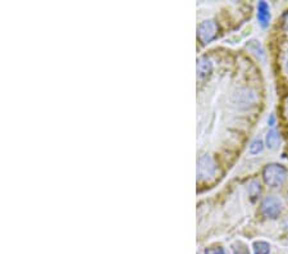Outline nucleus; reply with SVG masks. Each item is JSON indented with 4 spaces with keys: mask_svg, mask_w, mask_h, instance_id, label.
<instances>
[{
    "mask_svg": "<svg viewBox=\"0 0 288 254\" xmlns=\"http://www.w3.org/2000/svg\"><path fill=\"white\" fill-rule=\"evenodd\" d=\"M260 212L266 218H278L282 213V202L276 196H266L260 205Z\"/></svg>",
    "mask_w": 288,
    "mask_h": 254,
    "instance_id": "nucleus-2",
    "label": "nucleus"
},
{
    "mask_svg": "<svg viewBox=\"0 0 288 254\" xmlns=\"http://www.w3.org/2000/svg\"><path fill=\"white\" fill-rule=\"evenodd\" d=\"M264 149V145H262V141L260 140V139H255V140L251 143L250 145V153L251 154H259L262 150Z\"/></svg>",
    "mask_w": 288,
    "mask_h": 254,
    "instance_id": "nucleus-11",
    "label": "nucleus"
},
{
    "mask_svg": "<svg viewBox=\"0 0 288 254\" xmlns=\"http://www.w3.org/2000/svg\"><path fill=\"white\" fill-rule=\"evenodd\" d=\"M264 182L270 187L282 186L287 180V169L278 163H270L262 169Z\"/></svg>",
    "mask_w": 288,
    "mask_h": 254,
    "instance_id": "nucleus-1",
    "label": "nucleus"
},
{
    "mask_svg": "<svg viewBox=\"0 0 288 254\" xmlns=\"http://www.w3.org/2000/svg\"><path fill=\"white\" fill-rule=\"evenodd\" d=\"M284 112H286V114L288 116V97L286 98V102H284Z\"/></svg>",
    "mask_w": 288,
    "mask_h": 254,
    "instance_id": "nucleus-15",
    "label": "nucleus"
},
{
    "mask_svg": "<svg viewBox=\"0 0 288 254\" xmlns=\"http://www.w3.org/2000/svg\"><path fill=\"white\" fill-rule=\"evenodd\" d=\"M230 248H232L233 254H250L248 245L244 244L242 241H234L232 245H230Z\"/></svg>",
    "mask_w": 288,
    "mask_h": 254,
    "instance_id": "nucleus-9",
    "label": "nucleus"
},
{
    "mask_svg": "<svg viewBox=\"0 0 288 254\" xmlns=\"http://www.w3.org/2000/svg\"><path fill=\"white\" fill-rule=\"evenodd\" d=\"M204 254H226V251L222 246H210L205 249Z\"/></svg>",
    "mask_w": 288,
    "mask_h": 254,
    "instance_id": "nucleus-12",
    "label": "nucleus"
},
{
    "mask_svg": "<svg viewBox=\"0 0 288 254\" xmlns=\"http://www.w3.org/2000/svg\"><path fill=\"white\" fill-rule=\"evenodd\" d=\"M268 123H269V126H274V123H276V117H274V114H270V117H269V120H268Z\"/></svg>",
    "mask_w": 288,
    "mask_h": 254,
    "instance_id": "nucleus-14",
    "label": "nucleus"
},
{
    "mask_svg": "<svg viewBox=\"0 0 288 254\" xmlns=\"http://www.w3.org/2000/svg\"><path fill=\"white\" fill-rule=\"evenodd\" d=\"M254 254H269L270 245L266 241H255L254 242Z\"/></svg>",
    "mask_w": 288,
    "mask_h": 254,
    "instance_id": "nucleus-8",
    "label": "nucleus"
},
{
    "mask_svg": "<svg viewBox=\"0 0 288 254\" xmlns=\"http://www.w3.org/2000/svg\"><path fill=\"white\" fill-rule=\"evenodd\" d=\"M265 144H266L268 149L276 150L280 144V135L278 134V131L270 130V131L266 134V137H265Z\"/></svg>",
    "mask_w": 288,
    "mask_h": 254,
    "instance_id": "nucleus-6",
    "label": "nucleus"
},
{
    "mask_svg": "<svg viewBox=\"0 0 288 254\" xmlns=\"http://www.w3.org/2000/svg\"><path fill=\"white\" fill-rule=\"evenodd\" d=\"M212 62H210L208 58H200L198 61V72L200 77L208 76V75L212 72Z\"/></svg>",
    "mask_w": 288,
    "mask_h": 254,
    "instance_id": "nucleus-7",
    "label": "nucleus"
},
{
    "mask_svg": "<svg viewBox=\"0 0 288 254\" xmlns=\"http://www.w3.org/2000/svg\"><path fill=\"white\" fill-rule=\"evenodd\" d=\"M283 226H284V228H286V230L288 231V217H287V218L284 219V223H283Z\"/></svg>",
    "mask_w": 288,
    "mask_h": 254,
    "instance_id": "nucleus-16",
    "label": "nucleus"
},
{
    "mask_svg": "<svg viewBox=\"0 0 288 254\" xmlns=\"http://www.w3.org/2000/svg\"><path fill=\"white\" fill-rule=\"evenodd\" d=\"M248 191H250V195L252 198V200H255L258 196L262 193V187H260L259 181H252L250 184V187H248Z\"/></svg>",
    "mask_w": 288,
    "mask_h": 254,
    "instance_id": "nucleus-10",
    "label": "nucleus"
},
{
    "mask_svg": "<svg viewBox=\"0 0 288 254\" xmlns=\"http://www.w3.org/2000/svg\"><path fill=\"white\" fill-rule=\"evenodd\" d=\"M282 68L284 71V73L288 76V50L283 54L282 57Z\"/></svg>",
    "mask_w": 288,
    "mask_h": 254,
    "instance_id": "nucleus-13",
    "label": "nucleus"
},
{
    "mask_svg": "<svg viewBox=\"0 0 288 254\" xmlns=\"http://www.w3.org/2000/svg\"><path fill=\"white\" fill-rule=\"evenodd\" d=\"M216 173V162L212 155L204 154L198 158V176L200 180H208Z\"/></svg>",
    "mask_w": 288,
    "mask_h": 254,
    "instance_id": "nucleus-3",
    "label": "nucleus"
},
{
    "mask_svg": "<svg viewBox=\"0 0 288 254\" xmlns=\"http://www.w3.org/2000/svg\"><path fill=\"white\" fill-rule=\"evenodd\" d=\"M258 20L262 27H266L270 22V9L266 2H259L258 4Z\"/></svg>",
    "mask_w": 288,
    "mask_h": 254,
    "instance_id": "nucleus-5",
    "label": "nucleus"
},
{
    "mask_svg": "<svg viewBox=\"0 0 288 254\" xmlns=\"http://www.w3.org/2000/svg\"><path fill=\"white\" fill-rule=\"evenodd\" d=\"M216 31H218V26H216V21H204V22H201L198 29V40H200L202 44H208V43H210L212 39L216 38Z\"/></svg>",
    "mask_w": 288,
    "mask_h": 254,
    "instance_id": "nucleus-4",
    "label": "nucleus"
}]
</instances>
